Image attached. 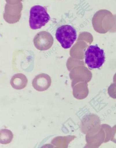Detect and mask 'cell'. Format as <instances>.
<instances>
[{
  "label": "cell",
  "mask_w": 116,
  "mask_h": 148,
  "mask_svg": "<svg viewBox=\"0 0 116 148\" xmlns=\"http://www.w3.org/2000/svg\"><path fill=\"white\" fill-rule=\"evenodd\" d=\"M50 16L45 7L35 5L30 10L29 24L31 29L36 30L45 26L50 20Z\"/></svg>",
  "instance_id": "cell-1"
},
{
  "label": "cell",
  "mask_w": 116,
  "mask_h": 148,
  "mask_svg": "<svg viewBox=\"0 0 116 148\" xmlns=\"http://www.w3.org/2000/svg\"><path fill=\"white\" fill-rule=\"evenodd\" d=\"M51 78L47 74L42 73L38 75L32 82V85L37 91L42 92L47 90L51 86Z\"/></svg>",
  "instance_id": "cell-6"
},
{
  "label": "cell",
  "mask_w": 116,
  "mask_h": 148,
  "mask_svg": "<svg viewBox=\"0 0 116 148\" xmlns=\"http://www.w3.org/2000/svg\"><path fill=\"white\" fill-rule=\"evenodd\" d=\"M111 140L112 142L116 144V125L112 128Z\"/></svg>",
  "instance_id": "cell-12"
},
{
  "label": "cell",
  "mask_w": 116,
  "mask_h": 148,
  "mask_svg": "<svg viewBox=\"0 0 116 148\" xmlns=\"http://www.w3.org/2000/svg\"><path fill=\"white\" fill-rule=\"evenodd\" d=\"M10 83L14 89L21 90L26 87L28 83V80L24 75L17 74L13 76L11 79Z\"/></svg>",
  "instance_id": "cell-8"
},
{
  "label": "cell",
  "mask_w": 116,
  "mask_h": 148,
  "mask_svg": "<svg viewBox=\"0 0 116 148\" xmlns=\"http://www.w3.org/2000/svg\"><path fill=\"white\" fill-rule=\"evenodd\" d=\"M105 60L104 51L97 45H90L85 52V62L90 69L100 68Z\"/></svg>",
  "instance_id": "cell-2"
},
{
  "label": "cell",
  "mask_w": 116,
  "mask_h": 148,
  "mask_svg": "<svg viewBox=\"0 0 116 148\" xmlns=\"http://www.w3.org/2000/svg\"><path fill=\"white\" fill-rule=\"evenodd\" d=\"M13 134L10 130L3 129L0 132V143L2 145H7L12 141Z\"/></svg>",
  "instance_id": "cell-10"
},
{
  "label": "cell",
  "mask_w": 116,
  "mask_h": 148,
  "mask_svg": "<svg viewBox=\"0 0 116 148\" xmlns=\"http://www.w3.org/2000/svg\"><path fill=\"white\" fill-rule=\"evenodd\" d=\"M80 128L81 132L86 136L94 135L101 128V121L99 117L93 114L86 115L81 121Z\"/></svg>",
  "instance_id": "cell-4"
},
{
  "label": "cell",
  "mask_w": 116,
  "mask_h": 148,
  "mask_svg": "<svg viewBox=\"0 0 116 148\" xmlns=\"http://www.w3.org/2000/svg\"><path fill=\"white\" fill-rule=\"evenodd\" d=\"M75 138L74 136H57L52 140L51 143L56 148H67Z\"/></svg>",
  "instance_id": "cell-9"
},
{
  "label": "cell",
  "mask_w": 116,
  "mask_h": 148,
  "mask_svg": "<svg viewBox=\"0 0 116 148\" xmlns=\"http://www.w3.org/2000/svg\"><path fill=\"white\" fill-rule=\"evenodd\" d=\"M103 129L105 132L106 138L104 143H107L111 140V134L112 128L111 127L107 124H103L101 125Z\"/></svg>",
  "instance_id": "cell-11"
},
{
  "label": "cell",
  "mask_w": 116,
  "mask_h": 148,
  "mask_svg": "<svg viewBox=\"0 0 116 148\" xmlns=\"http://www.w3.org/2000/svg\"><path fill=\"white\" fill-rule=\"evenodd\" d=\"M56 37L62 47L65 49H69L77 39L76 31L70 25H63L57 29Z\"/></svg>",
  "instance_id": "cell-3"
},
{
  "label": "cell",
  "mask_w": 116,
  "mask_h": 148,
  "mask_svg": "<svg viewBox=\"0 0 116 148\" xmlns=\"http://www.w3.org/2000/svg\"><path fill=\"white\" fill-rule=\"evenodd\" d=\"M53 36L46 31L39 32L34 39V45L36 49L40 51L48 50L53 45Z\"/></svg>",
  "instance_id": "cell-5"
},
{
  "label": "cell",
  "mask_w": 116,
  "mask_h": 148,
  "mask_svg": "<svg viewBox=\"0 0 116 148\" xmlns=\"http://www.w3.org/2000/svg\"><path fill=\"white\" fill-rule=\"evenodd\" d=\"M86 144L85 148H98L105 142L106 134L102 127L97 133L92 136L86 135Z\"/></svg>",
  "instance_id": "cell-7"
}]
</instances>
